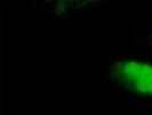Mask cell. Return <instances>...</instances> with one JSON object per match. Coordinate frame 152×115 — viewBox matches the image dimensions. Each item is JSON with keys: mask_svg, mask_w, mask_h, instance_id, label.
<instances>
[{"mask_svg": "<svg viewBox=\"0 0 152 115\" xmlns=\"http://www.w3.org/2000/svg\"><path fill=\"white\" fill-rule=\"evenodd\" d=\"M113 71L128 90L152 94V66L136 60L114 62Z\"/></svg>", "mask_w": 152, "mask_h": 115, "instance_id": "6da1fadb", "label": "cell"}]
</instances>
